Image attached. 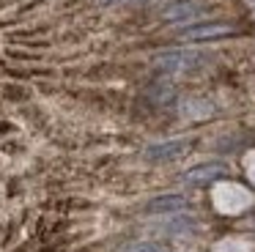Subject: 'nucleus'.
Listing matches in <instances>:
<instances>
[{
	"instance_id": "1a4fd4ad",
	"label": "nucleus",
	"mask_w": 255,
	"mask_h": 252,
	"mask_svg": "<svg viewBox=\"0 0 255 252\" xmlns=\"http://www.w3.org/2000/svg\"><path fill=\"white\" fill-rule=\"evenodd\" d=\"M132 3H145V0H132Z\"/></svg>"
},
{
	"instance_id": "20e7f679",
	"label": "nucleus",
	"mask_w": 255,
	"mask_h": 252,
	"mask_svg": "<svg viewBox=\"0 0 255 252\" xmlns=\"http://www.w3.org/2000/svg\"><path fill=\"white\" fill-rule=\"evenodd\" d=\"M233 33H236V27L228 22H206V25H189L187 30L178 33V38L181 41H211V38H225Z\"/></svg>"
},
{
	"instance_id": "0eeeda50",
	"label": "nucleus",
	"mask_w": 255,
	"mask_h": 252,
	"mask_svg": "<svg viewBox=\"0 0 255 252\" xmlns=\"http://www.w3.org/2000/svg\"><path fill=\"white\" fill-rule=\"evenodd\" d=\"M121 252H170V250L162 241H134V244H127Z\"/></svg>"
},
{
	"instance_id": "f257e3e1",
	"label": "nucleus",
	"mask_w": 255,
	"mask_h": 252,
	"mask_svg": "<svg viewBox=\"0 0 255 252\" xmlns=\"http://www.w3.org/2000/svg\"><path fill=\"white\" fill-rule=\"evenodd\" d=\"M200 63H206V58L200 52H187V49H170L154 58V66L162 71H189L198 69Z\"/></svg>"
},
{
	"instance_id": "7ed1b4c3",
	"label": "nucleus",
	"mask_w": 255,
	"mask_h": 252,
	"mask_svg": "<svg viewBox=\"0 0 255 252\" xmlns=\"http://www.w3.org/2000/svg\"><path fill=\"white\" fill-rule=\"evenodd\" d=\"M192 151V140L187 137H178V140H165V142H156V145L145 148V159L151 162H173V159H181Z\"/></svg>"
},
{
	"instance_id": "6e6552de",
	"label": "nucleus",
	"mask_w": 255,
	"mask_h": 252,
	"mask_svg": "<svg viewBox=\"0 0 255 252\" xmlns=\"http://www.w3.org/2000/svg\"><path fill=\"white\" fill-rule=\"evenodd\" d=\"M102 5H110V3H118V0H99Z\"/></svg>"
},
{
	"instance_id": "39448f33",
	"label": "nucleus",
	"mask_w": 255,
	"mask_h": 252,
	"mask_svg": "<svg viewBox=\"0 0 255 252\" xmlns=\"http://www.w3.org/2000/svg\"><path fill=\"white\" fill-rule=\"evenodd\" d=\"M222 175H225V164H220V162H209V164H198V167H189L187 173L181 175V181H184V184H189V186H206V184H211V181L222 178Z\"/></svg>"
},
{
	"instance_id": "423d86ee",
	"label": "nucleus",
	"mask_w": 255,
	"mask_h": 252,
	"mask_svg": "<svg viewBox=\"0 0 255 252\" xmlns=\"http://www.w3.org/2000/svg\"><path fill=\"white\" fill-rule=\"evenodd\" d=\"M187 206H189V200L184 195H159V197H154V200L145 203L143 211L145 214H178Z\"/></svg>"
},
{
	"instance_id": "f03ea898",
	"label": "nucleus",
	"mask_w": 255,
	"mask_h": 252,
	"mask_svg": "<svg viewBox=\"0 0 255 252\" xmlns=\"http://www.w3.org/2000/svg\"><path fill=\"white\" fill-rule=\"evenodd\" d=\"M209 14H211V5L198 3V0H178V3L167 5L162 11V19L165 22H198Z\"/></svg>"
}]
</instances>
